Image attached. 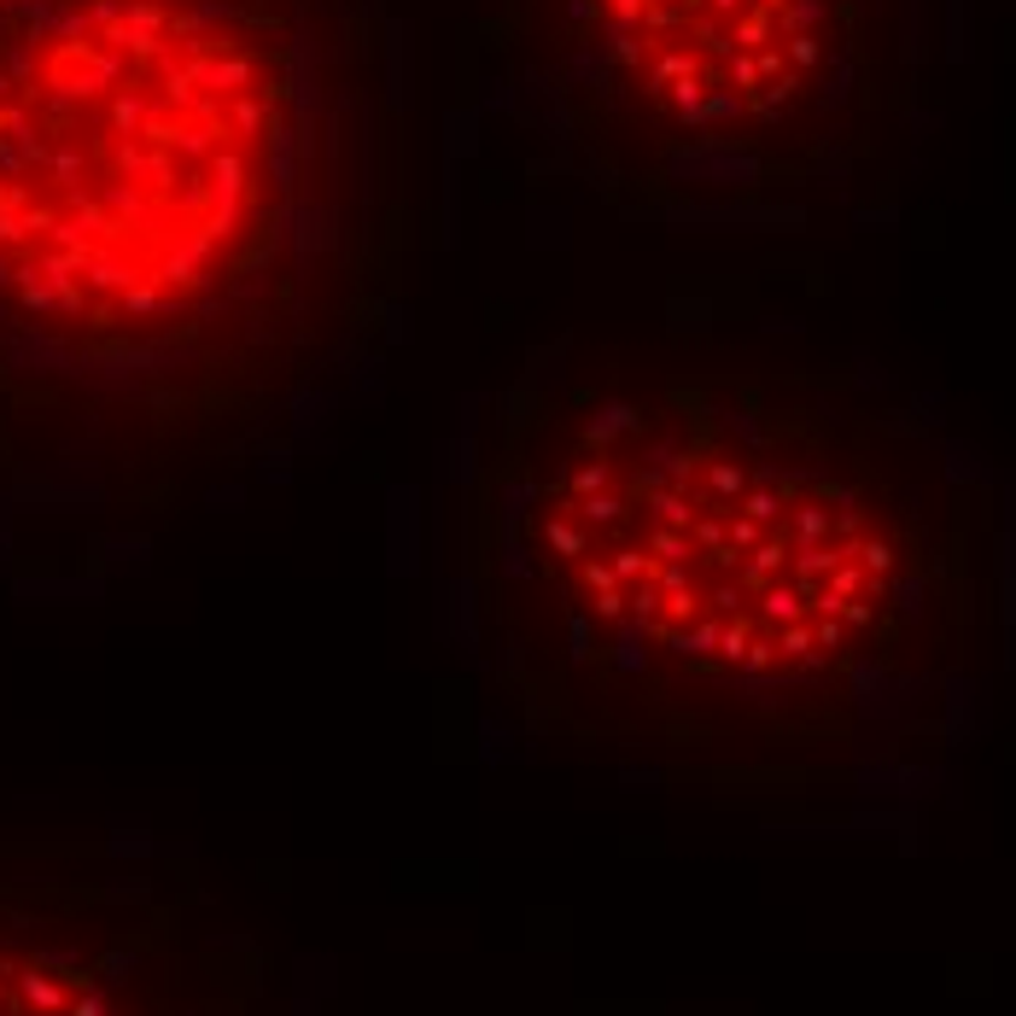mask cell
Returning <instances> with one entry per match:
<instances>
[{
	"instance_id": "7a4b0ae2",
	"label": "cell",
	"mask_w": 1016,
	"mask_h": 1016,
	"mask_svg": "<svg viewBox=\"0 0 1016 1016\" xmlns=\"http://www.w3.org/2000/svg\"><path fill=\"white\" fill-rule=\"evenodd\" d=\"M415 222L386 0L0 7V562L88 578L304 462Z\"/></svg>"
},
{
	"instance_id": "277c9868",
	"label": "cell",
	"mask_w": 1016,
	"mask_h": 1016,
	"mask_svg": "<svg viewBox=\"0 0 1016 1016\" xmlns=\"http://www.w3.org/2000/svg\"><path fill=\"white\" fill-rule=\"evenodd\" d=\"M0 7H12V0H0Z\"/></svg>"
},
{
	"instance_id": "6da1fadb",
	"label": "cell",
	"mask_w": 1016,
	"mask_h": 1016,
	"mask_svg": "<svg viewBox=\"0 0 1016 1016\" xmlns=\"http://www.w3.org/2000/svg\"><path fill=\"white\" fill-rule=\"evenodd\" d=\"M439 631L631 777L894 806L1016 660V473L865 363L555 339L450 427Z\"/></svg>"
},
{
	"instance_id": "3957f363",
	"label": "cell",
	"mask_w": 1016,
	"mask_h": 1016,
	"mask_svg": "<svg viewBox=\"0 0 1016 1016\" xmlns=\"http://www.w3.org/2000/svg\"><path fill=\"white\" fill-rule=\"evenodd\" d=\"M946 0H480L491 106L626 222L795 234L929 129Z\"/></svg>"
}]
</instances>
